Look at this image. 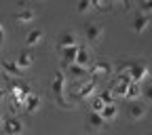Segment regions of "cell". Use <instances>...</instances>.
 <instances>
[{
    "label": "cell",
    "instance_id": "obj_8",
    "mask_svg": "<svg viewBox=\"0 0 152 135\" xmlns=\"http://www.w3.org/2000/svg\"><path fill=\"white\" fill-rule=\"evenodd\" d=\"M0 68H2V72L9 76V78H21V68L17 66V61H9V59H2L0 61Z\"/></svg>",
    "mask_w": 152,
    "mask_h": 135
},
{
    "label": "cell",
    "instance_id": "obj_20",
    "mask_svg": "<svg viewBox=\"0 0 152 135\" xmlns=\"http://www.w3.org/2000/svg\"><path fill=\"white\" fill-rule=\"evenodd\" d=\"M142 99L144 101H152V80L148 85H142Z\"/></svg>",
    "mask_w": 152,
    "mask_h": 135
},
{
    "label": "cell",
    "instance_id": "obj_1",
    "mask_svg": "<svg viewBox=\"0 0 152 135\" xmlns=\"http://www.w3.org/2000/svg\"><path fill=\"white\" fill-rule=\"evenodd\" d=\"M118 72H127L129 78L133 82H140V85L148 78V66L142 59H125V61H118Z\"/></svg>",
    "mask_w": 152,
    "mask_h": 135
},
{
    "label": "cell",
    "instance_id": "obj_14",
    "mask_svg": "<svg viewBox=\"0 0 152 135\" xmlns=\"http://www.w3.org/2000/svg\"><path fill=\"white\" fill-rule=\"evenodd\" d=\"M89 63H91V53L87 47L78 45V57H76V66H80V68H87L89 70Z\"/></svg>",
    "mask_w": 152,
    "mask_h": 135
},
{
    "label": "cell",
    "instance_id": "obj_10",
    "mask_svg": "<svg viewBox=\"0 0 152 135\" xmlns=\"http://www.w3.org/2000/svg\"><path fill=\"white\" fill-rule=\"evenodd\" d=\"M76 57H78V45L61 51V63H64V68H66V70H68L70 66H74V63H76Z\"/></svg>",
    "mask_w": 152,
    "mask_h": 135
},
{
    "label": "cell",
    "instance_id": "obj_25",
    "mask_svg": "<svg viewBox=\"0 0 152 135\" xmlns=\"http://www.w3.org/2000/svg\"><path fill=\"white\" fill-rule=\"evenodd\" d=\"M2 101H4V91L0 89V104H2Z\"/></svg>",
    "mask_w": 152,
    "mask_h": 135
},
{
    "label": "cell",
    "instance_id": "obj_5",
    "mask_svg": "<svg viewBox=\"0 0 152 135\" xmlns=\"http://www.w3.org/2000/svg\"><path fill=\"white\" fill-rule=\"evenodd\" d=\"M112 72V63L108 59H97L91 68H89V76L95 78V76H108Z\"/></svg>",
    "mask_w": 152,
    "mask_h": 135
},
{
    "label": "cell",
    "instance_id": "obj_23",
    "mask_svg": "<svg viewBox=\"0 0 152 135\" xmlns=\"http://www.w3.org/2000/svg\"><path fill=\"white\" fill-rule=\"evenodd\" d=\"M106 108V104L99 99V97H93V104H91V112H99L102 114V110Z\"/></svg>",
    "mask_w": 152,
    "mask_h": 135
},
{
    "label": "cell",
    "instance_id": "obj_3",
    "mask_svg": "<svg viewBox=\"0 0 152 135\" xmlns=\"http://www.w3.org/2000/svg\"><path fill=\"white\" fill-rule=\"evenodd\" d=\"M104 38V26L99 21H87L85 23V40L91 45H97Z\"/></svg>",
    "mask_w": 152,
    "mask_h": 135
},
{
    "label": "cell",
    "instance_id": "obj_18",
    "mask_svg": "<svg viewBox=\"0 0 152 135\" xmlns=\"http://www.w3.org/2000/svg\"><path fill=\"white\" fill-rule=\"evenodd\" d=\"M116 114H118V108L114 106V104H108V106L102 110V116H104L106 123H112L114 118H116Z\"/></svg>",
    "mask_w": 152,
    "mask_h": 135
},
{
    "label": "cell",
    "instance_id": "obj_2",
    "mask_svg": "<svg viewBox=\"0 0 152 135\" xmlns=\"http://www.w3.org/2000/svg\"><path fill=\"white\" fill-rule=\"evenodd\" d=\"M51 91H53L55 101L59 104L64 110L72 108V104L66 101V95H64V91H66V72H64V70H57V72L53 74V78H51Z\"/></svg>",
    "mask_w": 152,
    "mask_h": 135
},
{
    "label": "cell",
    "instance_id": "obj_9",
    "mask_svg": "<svg viewBox=\"0 0 152 135\" xmlns=\"http://www.w3.org/2000/svg\"><path fill=\"white\" fill-rule=\"evenodd\" d=\"M70 47H76V34L72 32V30H68V32H64L61 36H59V40H57V51H64V49H70Z\"/></svg>",
    "mask_w": 152,
    "mask_h": 135
},
{
    "label": "cell",
    "instance_id": "obj_6",
    "mask_svg": "<svg viewBox=\"0 0 152 135\" xmlns=\"http://www.w3.org/2000/svg\"><path fill=\"white\" fill-rule=\"evenodd\" d=\"M127 116L131 120H142L146 116V104L144 101H129L127 106Z\"/></svg>",
    "mask_w": 152,
    "mask_h": 135
},
{
    "label": "cell",
    "instance_id": "obj_7",
    "mask_svg": "<svg viewBox=\"0 0 152 135\" xmlns=\"http://www.w3.org/2000/svg\"><path fill=\"white\" fill-rule=\"evenodd\" d=\"M148 26H150V15H144V13H137L131 21V28L135 34H144L148 30Z\"/></svg>",
    "mask_w": 152,
    "mask_h": 135
},
{
    "label": "cell",
    "instance_id": "obj_15",
    "mask_svg": "<svg viewBox=\"0 0 152 135\" xmlns=\"http://www.w3.org/2000/svg\"><path fill=\"white\" fill-rule=\"evenodd\" d=\"M140 97H142V85H140V82H131V85L127 87L125 99H129V101H137Z\"/></svg>",
    "mask_w": 152,
    "mask_h": 135
},
{
    "label": "cell",
    "instance_id": "obj_16",
    "mask_svg": "<svg viewBox=\"0 0 152 135\" xmlns=\"http://www.w3.org/2000/svg\"><path fill=\"white\" fill-rule=\"evenodd\" d=\"M68 72H70V78L72 80H83V78H89V70L87 68H80V66H70L68 68Z\"/></svg>",
    "mask_w": 152,
    "mask_h": 135
},
{
    "label": "cell",
    "instance_id": "obj_27",
    "mask_svg": "<svg viewBox=\"0 0 152 135\" xmlns=\"http://www.w3.org/2000/svg\"><path fill=\"white\" fill-rule=\"evenodd\" d=\"M150 135H152V133H150Z\"/></svg>",
    "mask_w": 152,
    "mask_h": 135
},
{
    "label": "cell",
    "instance_id": "obj_17",
    "mask_svg": "<svg viewBox=\"0 0 152 135\" xmlns=\"http://www.w3.org/2000/svg\"><path fill=\"white\" fill-rule=\"evenodd\" d=\"M34 17H36V13H34L32 9H23V11H19V13L15 15L17 23H30V21H34Z\"/></svg>",
    "mask_w": 152,
    "mask_h": 135
},
{
    "label": "cell",
    "instance_id": "obj_19",
    "mask_svg": "<svg viewBox=\"0 0 152 135\" xmlns=\"http://www.w3.org/2000/svg\"><path fill=\"white\" fill-rule=\"evenodd\" d=\"M40 40H42V30H30L26 36V45H30V47L38 45Z\"/></svg>",
    "mask_w": 152,
    "mask_h": 135
},
{
    "label": "cell",
    "instance_id": "obj_26",
    "mask_svg": "<svg viewBox=\"0 0 152 135\" xmlns=\"http://www.w3.org/2000/svg\"><path fill=\"white\" fill-rule=\"evenodd\" d=\"M2 123H4V116H2V112H0V129H2Z\"/></svg>",
    "mask_w": 152,
    "mask_h": 135
},
{
    "label": "cell",
    "instance_id": "obj_24",
    "mask_svg": "<svg viewBox=\"0 0 152 135\" xmlns=\"http://www.w3.org/2000/svg\"><path fill=\"white\" fill-rule=\"evenodd\" d=\"M140 13H144V15L152 13V0H148V2H140Z\"/></svg>",
    "mask_w": 152,
    "mask_h": 135
},
{
    "label": "cell",
    "instance_id": "obj_13",
    "mask_svg": "<svg viewBox=\"0 0 152 135\" xmlns=\"http://www.w3.org/2000/svg\"><path fill=\"white\" fill-rule=\"evenodd\" d=\"M40 101H42V97L38 93H30V97L23 101V112L26 114H34L38 108H40Z\"/></svg>",
    "mask_w": 152,
    "mask_h": 135
},
{
    "label": "cell",
    "instance_id": "obj_12",
    "mask_svg": "<svg viewBox=\"0 0 152 135\" xmlns=\"http://www.w3.org/2000/svg\"><path fill=\"white\" fill-rule=\"evenodd\" d=\"M104 125H106V120L99 112H89L87 114V127L91 131H99V129H104Z\"/></svg>",
    "mask_w": 152,
    "mask_h": 135
},
{
    "label": "cell",
    "instance_id": "obj_21",
    "mask_svg": "<svg viewBox=\"0 0 152 135\" xmlns=\"http://www.w3.org/2000/svg\"><path fill=\"white\" fill-rule=\"evenodd\" d=\"M97 97H99V99H102V101H104L106 106H108V104H114V93H112L110 89H106V91H102V93L97 95Z\"/></svg>",
    "mask_w": 152,
    "mask_h": 135
},
{
    "label": "cell",
    "instance_id": "obj_11",
    "mask_svg": "<svg viewBox=\"0 0 152 135\" xmlns=\"http://www.w3.org/2000/svg\"><path fill=\"white\" fill-rule=\"evenodd\" d=\"M34 61H36V57H34V53H32V51H28V49L19 51V57H17V66L21 68V70H28V68H32V66H34Z\"/></svg>",
    "mask_w": 152,
    "mask_h": 135
},
{
    "label": "cell",
    "instance_id": "obj_4",
    "mask_svg": "<svg viewBox=\"0 0 152 135\" xmlns=\"http://www.w3.org/2000/svg\"><path fill=\"white\" fill-rule=\"evenodd\" d=\"M2 135H23V123L17 116H7L2 123Z\"/></svg>",
    "mask_w": 152,
    "mask_h": 135
},
{
    "label": "cell",
    "instance_id": "obj_22",
    "mask_svg": "<svg viewBox=\"0 0 152 135\" xmlns=\"http://www.w3.org/2000/svg\"><path fill=\"white\" fill-rule=\"evenodd\" d=\"M76 9H78V13H89L93 9V2L91 0H80V2L76 4Z\"/></svg>",
    "mask_w": 152,
    "mask_h": 135
}]
</instances>
